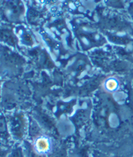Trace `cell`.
<instances>
[{
    "instance_id": "1",
    "label": "cell",
    "mask_w": 133,
    "mask_h": 157,
    "mask_svg": "<svg viewBox=\"0 0 133 157\" xmlns=\"http://www.w3.org/2000/svg\"><path fill=\"white\" fill-rule=\"evenodd\" d=\"M9 133L14 143H20L25 140L27 136V124L22 115L13 113L6 115Z\"/></svg>"
},
{
    "instance_id": "2",
    "label": "cell",
    "mask_w": 133,
    "mask_h": 157,
    "mask_svg": "<svg viewBox=\"0 0 133 157\" xmlns=\"http://www.w3.org/2000/svg\"><path fill=\"white\" fill-rule=\"evenodd\" d=\"M0 143L8 147H12L14 144L9 133L6 116H5L1 112H0Z\"/></svg>"
},
{
    "instance_id": "3",
    "label": "cell",
    "mask_w": 133,
    "mask_h": 157,
    "mask_svg": "<svg viewBox=\"0 0 133 157\" xmlns=\"http://www.w3.org/2000/svg\"><path fill=\"white\" fill-rule=\"evenodd\" d=\"M7 157H26L22 145L20 143H14Z\"/></svg>"
},
{
    "instance_id": "4",
    "label": "cell",
    "mask_w": 133,
    "mask_h": 157,
    "mask_svg": "<svg viewBox=\"0 0 133 157\" xmlns=\"http://www.w3.org/2000/svg\"><path fill=\"white\" fill-rule=\"evenodd\" d=\"M105 85H106V88H107L108 91H115L117 87H118V83H117V81L116 79L110 78V79H108V81L106 82Z\"/></svg>"
},
{
    "instance_id": "5",
    "label": "cell",
    "mask_w": 133,
    "mask_h": 157,
    "mask_svg": "<svg viewBox=\"0 0 133 157\" xmlns=\"http://www.w3.org/2000/svg\"><path fill=\"white\" fill-rule=\"evenodd\" d=\"M12 147H8V146H6V145L0 143V157H7L11 149H12Z\"/></svg>"
}]
</instances>
